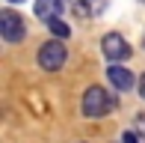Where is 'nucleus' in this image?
Wrapping results in <instances>:
<instances>
[{
  "label": "nucleus",
  "mask_w": 145,
  "mask_h": 143,
  "mask_svg": "<svg viewBox=\"0 0 145 143\" xmlns=\"http://www.w3.org/2000/svg\"><path fill=\"white\" fill-rule=\"evenodd\" d=\"M83 116H89V119H101L104 113H110V110L116 107V95H110L104 87H89L86 95H83Z\"/></svg>",
  "instance_id": "f257e3e1"
},
{
  "label": "nucleus",
  "mask_w": 145,
  "mask_h": 143,
  "mask_svg": "<svg viewBox=\"0 0 145 143\" xmlns=\"http://www.w3.org/2000/svg\"><path fill=\"white\" fill-rule=\"evenodd\" d=\"M65 57H68L65 45L59 42V39H50V42H44L42 48H39V66L44 72H59L62 63H65Z\"/></svg>",
  "instance_id": "f03ea898"
},
{
  "label": "nucleus",
  "mask_w": 145,
  "mask_h": 143,
  "mask_svg": "<svg viewBox=\"0 0 145 143\" xmlns=\"http://www.w3.org/2000/svg\"><path fill=\"white\" fill-rule=\"evenodd\" d=\"M0 36L6 42H21L27 36V27H24V18L12 9H3L0 12Z\"/></svg>",
  "instance_id": "7ed1b4c3"
},
{
  "label": "nucleus",
  "mask_w": 145,
  "mask_h": 143,
  "mask_svg": "<svg viewBox=\"0 0 145 143\" xmlns=\"http://www.w3.org/2000/svg\"><path fill=\"white\" fill-rule=\"evenodd\" d=\"M101 48H104V57L107 60H113V63H124L130 57V48H127V42H124L118 33H107L101 39Z\"/></svg>",
  "instance_id": "20e7f679"
},
{
  "label": "nucleus",
  "mask_w": 145,
  "mask_h": 143,
  "mask_svg": "<svg viewBox=\"0 0 145 143\" xmlns=\"http://www.w3.org/2000/svg\"><path fill=\"white\" fill-rule=\"evenodd\" d=\"M107 77H110V83H113L118 93H124V89L133 87V75H130L124 66H118V63H113V66L107 69Z\"/></svg>",
  "instance_id": "39448f33"
},
{
  "label": "nucleus",
  "mask_w": 145,
  "mask_h": 143,
  "mask_svg": "<svg viewBox=\"0 0 145 143\" xmlns=\"http://www.w3.org/2000/svg\"><path fill=\"white\" fill-rule=\"evenodd\" d=\"M59 9H62V0H36V18L48 24L59 18Z\"/></svg>",
  "instance_id": "423d86ee"
},
{
  "label": "nucleus",
  "mask_w": 145,
  "mask_h": 143,
  "mask_svg": "<svg viewBox=\"0 0 145 143\" xmlns=\"http://www.w3.org/2000/svg\"><path fill=\"white\" fill-rule=\"evenodd\" d=\"M68 6H71V12L77 18H89V12H95L92 9V0H68Z\"/></svg>",
  "instance_id": "0eeeda50"
},
{
  "label": "nucleus",
  "mask_w": 145,
  "mask_h": 143,
  "mask_svg": "<svg viewBox=\"0 0 145 143\" xmlns=\"http://www.w3.org/2000/svg\"><path fill=\"white\" fill-rule=\"evenodd\" d=\"M50 30L56 33V39H65V36L71 33V27H68V24L62 21V18H56V21H50Z\"/></svg>",
  "instance_id": "6e6552de"
},
{
  "label": "nucleus",
  "mask_w": 145,
  "mask_h": 143,
  "mask_svg": "<svg viewBox=\"0 0 145 143\" xmlns=\"http://www.w3.org/2000/svg\"><path fill=\"white\" fill-rule=\"evenodd\" d=\"M136 134H139V140L145 143V113L136 116Z\"/></svg>",
  "instance_id": "1a4fd4ad"
},
{
  "label": "nucleus",
  "mask_w": 145,
  "mask_h": 143,
  "mask_svg": "<svg viewBox=\"0 0 145 143\" xmlns=\"http://www.w3.org/2000/svg\"><path fill=\"white\" fill-rule=\"evenodd\" d=\"M121 143H142V140H139V134H136V131H124Z\"/></svg>",
  "instance_id": "9d476101"
},
{
  "label": "nucleus",
  "mask_w": 145,
  "mask_h": 143,
  "mask_svg": "<svg viewBox=\"0 0 145 143\" xmlns=\"http://www.w3.org/2000/svg\"><path fill=\"white\" fill-rule=\"evenodd\" d=\"M139 95L145 99V72H142V81H139Z\"/></svg>",
  "instance_id": "9b49d317"
},
{
  "label": "nucleus",
  "mask_w": 145,
  "mask_h": 143,
  "mask_svg": "<svg viewBox=\"0 0 145 143\" xmlns=\"http://www.w3.org/2000/svg\"><path fill=\"white\" fill-rule=\"evenodd\" d=\"M9 3H21V0H9Z\"/></svg>",
  "instance_id": "f8f14e48"
},
{
  "label": "nucleus",
  "mask_w": 145,
  "mask_h": 143,
  "mask_svg": "<svg viewBox=\"0 0 145 143\" xmlns=\"http://www.w3.org/2000/svg\"><path fill=\"white\" fill-rule=\"evenodd\" d=\"M142 3H145V0H142Z\"/></svg>",
  "instance_id": "ddd939ff"
}]
</instances>
